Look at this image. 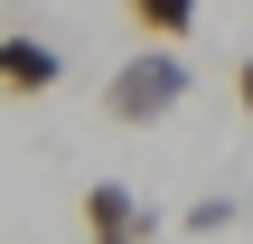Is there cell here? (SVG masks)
<instances>
[{
  "label": "cell",
  "mask_w": 253,
  "mask_h": 244,
  "mask_svg": "<svg viewBox=\"0 0 253 244\" xmlns=\"http://www.w3.org/2000/svg\"><path fill=\"white\" fill-rule=\"evenodd\" d=\"M178 103H188V56H178V47H141V56H122V66L103 75V113L131 122V132L169 122Z\"/></svg>",
  "instance_id": "6da1fadb"
},
{
  "label": "cell",
  "mask_w": 253,
  "mask_h": 244,
  "mask_svg": "<svg viewBox=\"0 0 253 244\" xmlns=\"http://www.w3.org/2000/svg\"><path fill=\"white\" fill-rule=\"evenodd\" d=\"M84 244H160V207L122 179H94L84 188Z\"/></svg>",
  "instance_id": "7a4b0ae2"
},
{
  "label": "cell",
  "mask_w": 253,
  "mask_h": 244,
  "mask_svg": "<svg viewBox=\"0 0 253 244\" xmlns=\"http://www.w3.org/2000/svg\"><path fill=\"white\" fill-rule=\"evenodd\" d=\"M56 75H66L56 38H38V28H0V94H9V103H38V94H56Z\"/></svg>",
  "instance_id": "3957f363"
},
{
  "label": "cell",
  "mask_w": 253,
  "mask_h": 244,
  "mask_svg": "<svg viewBox=\"0 0 253 244\" xmlns=\"http://www.w3.org/2000/svg\"><path fill=\"white\" fill-rule=\"evenodd\" d=\"M131 9V28L150 38V47H178L188 28H197V0H122Z\"/></svg>",
  "instance_id": "277c9868"
},
{
  "label": "cell",
  "mask_w": 253,
  "mask_h": 244,
  "mask_svg": "<svg viewBox=\"0 0 253 244\" xmlns=\"http://www.w3.org/2000/svg\"><path fill=\"white\" fill-rule=\"evenodd\" d=\"M225 226H235V197H197L188 207V235H225Z\"/></svg>",
  "instance_id": "5b68a950"
},
{
  "label": "cell",
  "mask_w": 253,
  "mask_h": 244,
  "mask_svg": "<svg viewBox=\"0 0 253 244\" xmlns=\"http://www.w3.org/2000/svg\"><path fill=\"white\" fill-rule=\"evenodd\" d=\"M235 113H244V122H253V56H244V66H235Z\"/></svg>",
  "instance_id": "8992f818"
}]
</instances>
